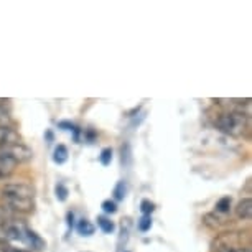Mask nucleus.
I'll return each instance as SVG.
<instances>
[{
    "instance_id": "obj_6",
    "label": "nucleus",
    "mask_w": 252,
    "mask_h": 252,
    "mask_svg": "<svg viewBox=\"0 0 252 252\" xmlns=\"http://www.w3.org/2000/svg\"><path fill=\"white\" fill-rule=\"evenodd\" d=\"M234 211H236V216L239 218V220H242V221H249V220H251V216H252V199H251V198L241 199V201L236 204Z\"/></svg>"
},
{
    "instance_id": "obj_18",
    "label": "nucleus",
    "mask_w": 252,
    "mask_h": 252,
    "mask_svg": "<svg viewBox=\"0 0 252 252\" xmlns=\"http://www.w3.org/2000/svg\"><path fill=\"white\" fill-rule=\"evenodd\" d=\"M140 211H142V215H144V216H150L152 213L155 211V203L150 201V199H142Z\"/></svg>"
},
{
    "instance_id": "obj_15",
    "label": "nucleus",
    "mask_w": 252,
    "mask_h": 252,
    "mask_svg": "<svg viewBox=\"0 0 252 252\" xmlns=\"http://www.w3.org/2000/svg\"><path fill=\"white\" fill-rule=\"evenodd\" d=\"M216 252H251L249 247H242V246H234V244H224L216 247Z\"/></svg>"
},
{
    "instance_id": "obj_16",
    "label": "nucleus",
    "mask_w": 252,
    "mask_h": 252,
    "mask_svg": "<svg viewBox=\"0 0 252 252\" xmlns=\"http://www.w3.org/2000/svg\"><path fill=\"white\" fill-rule=\"evenodd\" d=\"M60 127H61V129H64V130H71L74 134V142H79V135H81V132H83V130H81L78 126L63 121V122H60Z\"/></svg>"
},
{
    "instance_id": "obj_4",
    "label": "nucleus",
    "mask_w": 252,
    "mask_h": 252,
    "mask_svg": "<svg viewBox=\"0 0 252 252\" xmlns=\"http://www.w3.org/2000/svg\"><path fill=\"white\" fill-rule=\"evenodd\" d=\"M17 165L18 163L15 160H12L7 154H3V152L0 150V180H5L10 177V175L15 172Z\"/></svg>"
},
{
    "instance_id": "obj_10",
    "label": "nucleus",
    "mask_w": 252,
    "mask_h": 252,
    "mask_svg": "<svg viewBox=\"0 0 252 252\" xmlns=\"http://www.w3.org/2000/svg\"><path fill=\"white\" fill-rule=\"evenodd\" d=\"M97 226L101 227V231L104 232V234H112V232L116 231V224H114V221H111L106 216H97Z\"/></svg>"
},
{
    "instance_id": "obj_11",
    "label": "nucleus",
    "mask_w": 252,
    "mask_h": 252,
    "mask_svg": "<svg viewBox=\"0 0 252 252\" xmlns=\"http://www.w3.org/2000/svg\"><path fill=\"white\" fill-rule=\"evenodd\" d=\"M5 102L3 99H0V127H10L12 124V119H10V114L5 109Z\"/></svg>"
},
{
    "instance_id": "obj_21",
    "label": "nucleus",
    "mask_w": 252,
    "mask_h": 252,
    "mask_svg": "<svg viewBox=\"0 0 252 252\" xmlns=\"http://www.w3.org/2000/svg\"><path fill=\"white\" fill-rule=\"evenodd\" d=\"M137 227L142 232H147L152 227V216H142L139 221H137Z\"/></svg>"
},
{
    "instance_id": "obj_23",
    "label": "nucleus",
    "mask_w": 252,
    "mask_h": 252,
    "mask_svg": "<svg viewBox=\"0 0 252 252\" xmlns=\"http://www.w3.org/2000/svg\"><path fill=\"white\" fill-rule=\"evenodd\" d=\"M126 252H127V251H126Z\"/></svg>"
},
{
    "instance_id": "obj_12",
    "label": "nucleus",
    "mask_w": 252,
    "mask_h": 252,
    "mask_svg": "<svg viewBox=\"0 0 252 252\" xmlns=\"http://www.w3.org/2000/svg\"><path fill=\"white\" fill-rule=\"evenodd\" d=\"M112 194H114V198H116L117 201H122V199L127 196V183L124 182V180L117 182V185L112 189Z\"/></svg>"
},
{
    "instance_id": "obj_8",
    "label": "nucleus",
    "mask_w": 252,
    "mask_h": 252,
    "mask_svg": "<svg viewBox=\"0 0 252 252\" xmlns=\"http://www.w3.org/2000/svg\"><path fill=\"white\" fill-rule=\"evenodd\" d=\"M68 149H66V145L63 144H58L55 147V152H53V161L58 165H63L68 161Z\"/></svg>"
},
{
    "instance_id": "obj_1",
    "label": "nucleus",
    "mask_w": 252,
    "mask_h": 252,
    "mask_svg": "<svg viewBox=\"0 0 252 252\" xmlns=\"http://www.w3.org/2000/svg\"><path fill=\"white\" fill-rule=\"evenodd\" d=\"M2 199L8 213L30 215L35 211V188L27 183H7L2 188Z\"/></svg>"
},
{
    "instance_id": "obj_22",
    "label": "nucleus",
    "mask_w": 252,
    "mask_h": 252,
    "mask_svg": "<svg viewBox=\"0 0 252 252\" xmlns=\"http://www.w3.org/2000/svg\"><path fill=\"white\" fill-rule=\"evenodd\" d=\"M66 218H68V226L69 229H73V221H74V215L71 211H68V215H66Z\"/></svg>"
},
{
    "instance_id": "obj_14",
    "label": "nucleus",
    "mask_w": 252,
    "mask_h": 252,
    "mask_svg": "<svg viewBox=\"0 0 252 252\" xmlns=\"http://www.w3.org/2000/svg\"><path fill=\"white\" fill-rule=\"evenodd\" d=\"M231 203H232L231 196L221 198L220 201L216 203V211H218V213H222V215H226V213H229V211H231Z\"/></svg>"
},
{
    "instance_id": "obj_13",
    "label": "nucleus",
    "mask_w": 252,
    "mask_h": 252,
    "mask_svg": "<svg viewBox=\"0 0 252 252\" xmlns=\"http://www.w3.org/2000/svg\"><path fill=\"white\" fill-rule=\"evenodd\" d=\"M10 213L7 209L0 208V242H5V237H3V231H5V224L7 221L10 220Z\"/></svg>"
},
{
    "instance_id": "obj_7",
    "label": "nucleus",
    "mask_w": 252,
    "mask_h": 252,
    "mask_svg": "<svg viewBox=\"0 0 252 252\" xmlns=\"http://www.w3.org/2000/svg\"><path fill=\"white\" fill-rule=\"evenodd\" d=\"M17 142H20V135L12 127H0V149L10 144H17Z\"/></svg>"
},
{
    "instance_id": "obj_2",
    "label": "nucleus",
    "mask_w": 252,
    "mask_h": 252,
    "mask_svg": "<svg viewBox=\"0 0 252 252\" xmlns=\"http://www.w3.org/2000/svg\"><path fill=\"white\" fill-rule=\"evenodd\" d=\"M215 126L218 130H221L222 134L231 135V137H242L249 130V116L242 112L234 111H226L216 114Z\"/></svg>"
},
{
    "instance_id": "obj_17",
    "label": "nucleus",
    "mask_w": 252,
    "mask_h": 252,
    "mask_svg": "<svg viewBox=\"0 0 252 252\" xmlns=\"http://www.w3.org/2000/svg\"><path fill=\"white\" fill-rule=\"evenodd\" d=\"M68 194H69V191H68V188L64 187L63 183H58L55 187V196H56V199H58V201H66V199H68Z\"/></svg>"
},
{
    "instance_id": "obj_20",
    "label": "nucleus",
    "mask_w": 252,
    "mask_h": 252,
    "mask_svg": "<svg viewBox=\"0 0 252 252\" xmlns=\"http://www.w3.org/2000/svg\"><path fill=\"white\" fill-rule=\"evenodd\" d=\"M101 208L106 215H116L117 213V204H116V201H112V199H106V201H102Z\"/></svg>"
},
{
    "instance_id": "obj_5",
    "label": "nucleus",
    "mask_w": 252,
    "mask_h": 252,
    "mask_svg": "<svg viewBox=\"0 0 252 252\" xmlns=\"http://www.w3.org/2000/svg\"><path fill=\"white\" fill-rule=\"evenodd\" d=\"M23 244H25L27 247H30V249H33V251H38V252L46 249V242L41 239V237L38 236L35 231H32V229H27V234H25V239H23Z\"/></svg>"
},
{
    "instance_id": "obj_19",
    "label": "nucleus",
    "mask_w": 252,
    "mask_h": 252,
    "mask_svg": "<svg viewBox=\"0 0 252 252\" xmlns=\"http://www.w3.org/2000/svg\"><path fill=\"white\" fill-rule=\"evenodd\" d=\"M99 161H101L104 166L111 165V161H112V149H111V147H106V149L101 150V155H99Z\"/></svg>"
},
{
    "instance_id": "obj_9",
    "label": "nucleus",
    "mask_w": 252,
    "mask_h": 252,
    "mask_svg": "<svg viewBox=\"0 0 252 252\" xmlns=\"http://www.w3.org/2000/svg\"><path fill=\"white\" fill-rule=\"evenodd\" d=\"M76 229H78V232L81 236H93L94 234V231H96V227H94V224L91 221H88V220H79L78 221V226H76Z\"/></svg>"
},
{
    "instance_id": "obj_3",
    "label": "nucleus",
    "mask_w": 252,
    "mask_h": 252,
    "mask_svg": "<svg viewBox=\"0 0 252 252\" xmlns=\"http://www.w3.org/2000/svg\"><path fill=\"white\" fill-rule=\"evenodd\" d=\"M0 150H2L3 154H7L12 160H15L17 163H25V161L32 160V157H33L32 149H28V147L25 144H22V142L2 147Z\"/></svg>"
}]
</instances>
